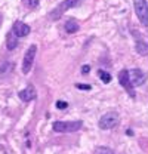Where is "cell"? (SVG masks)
<instances>
[{"mask_svg":"<svg viewBox=\"0 0 148 154\" xmlns=\"http://www.w3.org/2000/svg\"><path fill=\"white\" fill-rule=\"evenodd\" d=\"M119 122H120L119 114H117L116 111H110V113L104 114L101 119H99V123H98V125H99V128H101V129L108 131V129L116 128V126L119 125Z\"/></svg>","mask_w":148,"mask_h":154,"instance_id":"cell-2","label":"cell"},{"mask_svg":"<svg viewBox=\"0 0 148 154\" xmlns=\"http://www.w3.org/2000/svg\"><path fill=\"white\" fill-rule=\"evenodd\" d=\"M89 71H91V67H89V65H83V67H82V73H83V74H88Z\"/></svg>","mask_w":148,"mask_h":154,"instance_id":"cell-19","label":"cell"},{"mask_svg":"<svg viewBox=\"0 0 148 154\" xmlns=\"http://www.w3.org/2000/svg\"><path fill=\"white\" fill-rule=\"evenodd\" d=\"M133 6H135V12H136V17L139 18L142 25H148V3L145 0H135L133 2Z\"/></svg>","mask_w":148,"mask_h":154,"instance_id":"cell-4","label":"cell"},{"mask_svg":"<svg viewBox=\"0 0 148 154\" xmlns=\"http://www.w3.org/2000/svg\"><path fill=\"white\" fill-rule=\"evenodd\" d=\"M135 49H136V52H138L139 55H142V57H147L148 55V43L144 42V40H138L136 45H135Z\"/></svg>","mask_w":148,"mask_h":154,"instance_id":"cell-11","label":"cell"},{"mask_svg":"<svg viewBox=\"0 0 148 154\" xmlns=\"http://www.w3.org/2000/svg\"><path fill=\"white\" fill-rule=\"evenodd\" d=\"M119 82H120V85L128 91V94L133 98V96H135V92H133V86H132V83H130V80H129V71H128V70H122V71L119 73Z\"/></svg>","mask_w":148,"mask_h":154,"instance_id":"cell-7","label":"cell"},{"mask_svg":"<svg viewBox=\"0 0 148 154\" xmlns=\"http://www.w3.org/2000/svg\"><path fill=\"white\" fill-rule=\"evenodd\" d=\"M77 89H82V91H91V86L89 85H76Z\"/></svg>","mask_w":148,"mask_h":154,"instance_id":"cell-18","label":"cell"},{"mask_svg":"<svg viewBox=\"0 0 148 154\" xmlns=\"http://www.w3.org/2000/svg\"><path fill=\"white\" fill-rule=\"evenodd\" d=\"M83 122L82 120H76V122H54L52 129L55 132H76L79 129H82Z\"/></svg>","mask_w":148,"mask_h":154,"instance_id":"cell-1","label":"cell"},{"mask_svg":"<svg viewBox=\"0 0 148 154\" xmlns=\"http://www.w3.org/2000/svg\"><path fill=\"white\" fill-rule=\"evenodd\" d=\"M79 30V24L76 22V21H67L65 22V31L68 33V34H73V33H76Z\"/></svg>","mask_w":148,"mask_h":154,"instance_id":"cell-12","label":"cell"},{"mask_svg":"<svg viewBox=\"0 0 148 154\" xmlns=\"http://www.w3.org/2000/svg\"><path fill=\"white\" fill-rule=\"evenodd\" d=\"M24 3H25V6H28L30 9H34L39 6V3H40V0H22Z\"/></svg>","mask_w":148,"mask_h":154,"instance_id":"cell-16","label":"cell"},{"mask_svg":"<svg viewBox=\"0 0 148 154\" xmlns=\"http://www.w3.org/2000/svg\"><path fill=\"white\" fill-rule=\"evenodd\" d=\"M99 77H101V80H102L104 83H110V82H111V76L107 73V71L99 70Z\"/></svg>","mask_w":148,"mask_h":154,"instance_id":"cell-14","label":"cell"},{"mask_svg":"<svg viewBox=\"0 0 148 154\" xmlns=\"http://www.w3.org/2000/svg\"><path fill=\"white\" fill-rule=\"evenodd\" d=\"M95 154H114V153H113V150L108 148V147H98Z\"/></svg>","mask_w":148,"mask_h":154,"instance_id":"cell-15","label":"cell"},{"mask_svg":"<svg viewBox=\"0 0 148 154\" xmlns=\"http://www.w3.org/2000/svg\"><path fill=\"white\" fill-rule=\"evenodd\" d=\"M12 68H14V64H12V62H5L3 65H0V76L5 74V73L8 74Z\"/></svg>","mask_w":148,"mask_h":154,"instance_id":"cell-13","label":"cell"},{"mask_svg":"<svg viewBox=\"0 0 148 154\" xmlns=\"http://www.w3.org/2000/svg\"><path fill=\"white\" fill-rule=\"evenodd\" d=\"M82 3V0H64L62 3H59L58 6L55 8V11L51 14V18L52 19H59L68 9H71V8H76V6H79Z\"/></svg>","mask_w":148,"mask_h":154,"instance_id":"cell-3","label":"cell"},{"mask_svg":"<svg viewBox=\"0 0 148 154\" xmlns=\"http://www.w3.org/2000/svg\"><path fill=\"white\" fill-rule=\"evenodd\" d=\"M37 54V46L36 45H31L28 48V51L25 52V57H24V61H22V73L24 74H28L33 64H34V58H36Z\"/></svg>","mask_w":148,"mask_h":154,"instance_id":"cell-5","label":"cell"},{"mask_svg":"<svg viewBox=\"0 0 148 154\" xmlns=\"http://www.w3.org/2000/svg\"><path fill=\"white\" fill-rule=\"evenodd\" d=\"M148 79V74L145 71H142L141 68H133L129 71V80L132 86H142Z\"/></svg>","mask_w":148,"mask_h":154,"instance_id":"cell-6","label":"cell"},{"mask_svg":"<svg viewBox=\"0 0 148 154\" xmlns=\"http://www.w3.org/2000/svg\"><path fill=\"white\" fill-rule=\"evenodd\" d=\"M17 46H18V37H17L12 31H9V33L6 34V48H8L9 51H14Z\"/></svg>","mask_w":148,"mask_h":154,"instance_id":"cell-10","label":"cell"},{"mask_svg":"<svg viewBox=\"0 0 148 154\" xmlns=\"http://www.w3.org/2000/svg\"><path fill=\"white\" fill-rule=\"evenodd\" d=\"M12 33L17 36V37H24L27 34H30V27L25 24V22H21V21H17L12 27Z\"/></svg>","mask_w":148,"mask_h":154,"instance_id":"cell-9","label":"cell"},{"mask_svg":"<svg viewBox=\"0 0 148 154\" xmlns=\"http://www.w3.org/2000/svg\"><path fill=\"white\" fill-rule=\"evenodd\" d=\"M18 95H19V98H21L24 102H30V101L36 99V96H37L36 88H34L33 85H28L25 89H22V91L19 92Z\"/></svg>","mask_w":148,"mask_h":154,"instance_id":"cell-8","label":"cell"},{"mask_svg":"<svg viewBox=\"0 0 148 154\" xmlns=\"http://www.w3.org/2000/svg\"><path fill=\"white\" fill-rule=\"evenodd\" d=\"M67 107H68V104L64 102V101H58L56 102V108H59V110H65Z\"/></svg>","mask_w":148,"mask_h":154,"instance_id":"cell-17","label":"cell"}]
</instances>
